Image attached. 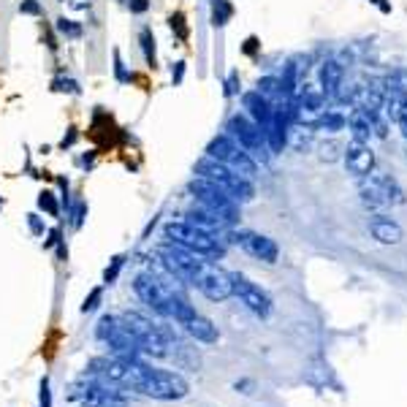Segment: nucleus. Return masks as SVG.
I'll use <instances>...</instances> for the list:
<instances>
[{"mask_svg": "<svg viewBox=\"0 0 407 407\" xmlns=\"http://www.w3.org/2000/svg\"><path fill=\"white\" fill-rule=\"evenodd\" d=\"M182 76H185V62L180 60L177 65H174V71H171V81H174V84H180V81H182Z\"/></svg>", "mask_w": 407, "mask_h": 407, "instance_id": "37", "label": "nucleus"}, {"mask_svg": "<svg viewBox=\"0 0 407 407\" xmlns=\"http://www.w3.org/2000/svg\"><path fill=\"white\" fill-rule=\"evenodd\" d=\"M122 264H125V258H122V255H117V258H112V266H109V269L103 272V280H106V283H109V285H112V283H114V280H117V274H120Z\"/></svg>", "mask_w": 407, "mask_h": 407, "instance_id": "31", "label": "nucleus"}, {"mask_svg": "<svg viewBox=\"0 0 407 407\" xmlns=\"http://www.w3.org/2000/svg\"><path fill=\"white\" fill-rule=\"evenodd\" d=\"M185 218H187L185 223L196 225V228H201V231H206V234L218 236V239L223 236L225 228H228V225H225L218 215H212V212H209V209H204V206H193V209H187V212H185ZM220 242H223V239H220Z\"/></svg>", "mask_w": 407, "mask_h": 407, "instance_id": "16", "label": "nucleus"}, {"mask_svg": "<svg viewBox=\"0 0 407 407\" xmlns=\"http://www.w3.org/2000/svg\"><path fill=\"white\" fill-rule=\"evenodd\" d=\"M27 223H30V231H33L36 236H41V234H44V223H41L39 215H27Z\"/></svg>", "mask_w": 407, "mask_h": 407, "instance_id": "36", "label": "nucleus"}, {"mask_svg": "<svg viewBox=\"0 0 407 407\" xmlns=\"http://www.w3.org/2000/svg\"><path fill=\"white\" fill-rule=\"evenodd\" d=\"M225 131H228V136L239 144L242 149H247V152L255 158V163L269 161L272 152H269V144H266V133L255 125V122L250 120L247 114H234V117H228Z\"/></svg>", "mask_w": 407, "mask_h": 407, "instance_id": "7", "label": "nucleus"}, {"mask_svg": "<svg viewBox=\"0 0 407 407\" xmlns=\"http://www.w3.org/2000/svg\"><path fill=\"white\" fill-rule=\"evenodd\" d=\"M361 201H364L366 206H372V209H378V206H383V204H386V196L380 193V187L375 185L372 177H369V182L361 185Z\"/></svg>", "mask_w": 407, "mask_h": 407, "instance_id": "24", "label": "nucleus"}, {"mask_svg": "<svg viewBox=\"0 0 407 407\" xmlns=\"http://www.w3.org/2000/svg\"><path fill=\"white\" fill-rule=\"evenodd\" d=\"M231 14H234V8H231L228 0H212V22L218 27H223L225 22L231 20Z\"/></svg>", "mask_w": 407, "mask_h": 407, "instance_id": "26", "label": "nucleus"}, {"mask_svg": "<svg viewBox=\"0 0 407 407\" xmlns=\"http://www.w3.org/2000/svg\"><path fill=\"white\" fill-rule=\"evenodd\" d=\"M334 149H337V144H328V147H323V158H326V161H334Z\"/></svg>", "mask_w": 407, "mask_h": 407, "instance_id": "43", "label": "nucleus"}, {"mask_svg": "<svg viewBox=\"0 0 407 407\" xmlns=\"http://www.w3.org/2000/svg\"><path fill=\"white\" fill-rule=\"evenodd\" d=\"M41 407H49V383H41Z\"/></svg>", "mask_w": 407, "mask_h": 407, "instance_id": "41", "label": "nucleus"}, {"mask_svg": "<svg viewBox=\"0 0 407 407\" xmlns=\"http://www.w3.org/2000/svg\"><path fill=\"white\" fill-rule=\"evenodd\" d=\"M0 209H3V201H0Z\"/></svg>", "mask_w": 407, "mask_h": 407, "instance_id": "45", "label": "nucleus"}, {"mask_svg": "<svg viewBox=\"0 0 407 407\" xmlns=\"http://www.w3.org/2000/svg\"><path fill=\"white\" fill-rule=\"evenodd\" d=\"M52 90H58V93H79V84L74 79H55Z\"/></svg>", "mask_w": 407, "mask_h": 407, "instance_id": "34", "label": "nucleus"}, {"mask_svg": "<svg viewBox=\"0 0 407 407\" xmlns=\"http://www.w3.org/2000/svg\"><path fill=\"white\" fill-rule=\"evenodd\" d=\"M74 399H79L84 407H131L122 399L117 386H103L93 375L81 386L74 388Z\"/></svg>", "mask_w": 407, "mask_h": 407, "instance_id": "9", "label": "nucleus"}, {"mask_svg": "<svg viewBox=\"0 0 407 407\" xmlns=\"http://www.w3.org/2000/svg\"><path fill=\"white\" fill-rule=\"evenodd\" d=\"M139 41H142V52H144L147 65L155 68V65H158V55H155V36H152V27H142Z\"/></svg>", "mask_w": 407, "mask_h": 407, "instance_id": "23", "label": "nucleus"}, {"mask_svg": "<svg viewBox=\"0 0 407 407\" xmlns=\"http://www.w3.org/2000/svg\"><path fill=\"white\" fill-rule=\"evenodd\" d=\"M58 33L65 36V39H79L81 25L79 22H74V20H65V17H60V20H58Z\"/></svg>", "mask_w": 407, "mask_h": 407, "instance_id": "27", "label": "nucleus"}, {"mask_svg": "<svg viewBox=\"0 0 407 407\" xmlns=\"http://www.w3.org/2000/svg\"><path fill=\"white\" fill-rule=\"evenodd\" d=\"M239 90V81H236V74H231V79H228V95H234Z\"/></svg>", "mask_w": 407, "mask_h": 407, "instance_id": "42", "label": "nucleus"}, {"mask_svg": "<svg viewBox=\"0 0 407 407\" xmlns=\"http://www.w3.org/2000/svg\"><path fill=\"white\" fill-rule=\"evenodd\" d=\"M206 158H215V161L225 163L228 168H234L236 174H242L247 180L258 174V163H255V158H253L247 149H242L228 133H218L212 142L206 144Z\"/></svg>", "mask_w": 407, "mask_h": 407, "instance_id": "5", "label": "nucleus"}, {"mask_svg": "<svg viewBox=\"0 0 407 407\" xmlns=\"http://www.w3.org/2000/svg\"><path fill=\"white\" fill-rule=\"evenodd\" d=\"M396 122H399L402 133L407 136V103H402V109H399V114H396Z\"/></svg>", "mask_w": 407, "mask_h": 407, "instance_id": "38", "label": "nucleus"}, {"mask_svg": "<svg viewBox=\"0 0 407 407\" xmlns=\"http://www.w3.org/2000/svg\"><path fill=\"white\" fill-rule=\"evenodd\" d=\"M345 166L350 174L356 177H369L375 168V152L369 149V144L350 142L345 147Z\"/></svg>", "mask_w": 407, "mask_h": 407, "instance_id": "14", "label": "nucleus"}, {"mask_svg": "<svg viewBox=\"0 0 407 407\" xmlns=\"http://www.w3.org/2000/svg\"><path fill=\"white\" fill-rule=\"evenodd\" d=\"M95 334H98L101 342L109 345L114 359H139V353H142L139 345H136V340H133V334L125 328V323H122L120 318L103 315L101 321H98Z\"/></svg>", "mask_w": 407, "mask_h": 407, "instance_id": "8", "label": "nucleus"}, {"mask_svg": "<svg viewBox=\"0 0 407 407\" xmlns=\"http://www.w3.org/2000/svg\"><path fill=\"white\" fill-rule=\"evenodd\" d=\"M39 206L44 209V212H49L52 218L60 215V206H58V201H55V193H49V190H44V193L39 196Z\"/></svg>", "mask_w": 407, "mask_h": 407, "instance_id": "29", "label": "nucleus"}, {"mask_svg": "<svg viewBox=\"0 0 407 407\" xmlns=\"http://www.w3.org/2000/svg\"><path fill=\"white\" fill-rule=\"evenodd\" d=\"M187 190H190V196L201 204L204 209H209L212 215H218L225 225L239 223V204L234 201L223 187H218V185L204 180V177H196V180L187 182Z\"/></svg>", "mask_w": 407, "mask_h": 407, "instance_id": "4", "label": "nucleus"}, {"mask_svg": "<svg viewBox=\"0 0 407 407\" xmlns=\"http://www.w3.org/2000/svg\"><path fill=\"white\" fill-rule=\"evenodd\" d=\"M369 231H372V236H375L380 244H399L402 242V236H405L402 225L394 223V220L386 218V215H375V218L369 220Z\"/></svg>", "mask_w": 407, "mask_h": 407, "instance_id": "17", "label": "nucleus"}, {"mask_svg": "<svg viewBox=\"0 0 407 407\" xmlns=\"http://www.w3.org/2000/svg\"><path fill=\"white\" fill-rule=\"evenodd\" d=\"M158 261H161L177 280H182V283H190L196 285V280H199V274H201V269L206 261H201L196 253H190V250H185L182 244L177 242H166L161 244L158 250Z\"/></svg>", "mask_w": 407, "mask_h": 407, "instance_id": "6", "label": "nucleus"}, {"mask_svg": "<svg viewBox=\"0 0 407 407\" xmlns=\"http://www.w3.org/2000/svg\"><path fill=\"white\" fill-rule=\"evenodd\" d=\"M196 174L204 177V180H209V182H215L218 187H223L236 204L253 201V196H255V187H253V182L247 177L236 174L234 168H228L225 163L215 161V158H206L204 155L201 161L196 163Z\"/></svg>", "mask_w": 407, "mask_h": 407, "instance_id": "2", "label": "nucleus"}, {"mask_svg": "<svg viewBox=\"0 0 407 407\" xmlns=\"http://www.w3.org/2000/svg\"><path fill=\"white\" fill-rule=\"evenodd\" d=\"M244 52H247V55H253V52H255V39H250V41H247V46H244Z\"/></svg>", "mask_w": 407, "mask_h": 407, "instance_id": "44", "label": "nucleus"}, {"mask_svg": "<svg viewBox=\"0 0 407 407\" xmlns=\"http://www.w3.org/2000/svg\"><path fill=\"white\" fill-rule=\"evenodd\" d=\"M20 14H27V17H41V14H44V8H41L39 0H22Z\"/></svg>", "mask_w": 407, "mask_h": 407, "instance_id": "32", "label": "nucleus"}, {"mask_svg": "<svg viewBox=\"0 0 407 407\" xmlns=\"http://www.w3.org/2000/svg\"><path fill=\"white\" fill-rule=\"evenodd\" d=\"M128 8H131V14H144V11H149V0H128Z\"/></svg>", "mask_w": 407, "mask_h": 407, "instance_id": "35", "label": "nucleus"}, {"mask_svg": "<svg viewBox=\"0 0 407 407\" xmlns=\"http://www.w3.org/2000/svg\"><path fill=\"white\" fill-rule=\"evenodd\" d=\"M185 331L196 340V342H204V345H212V342H218L220 340V334H218V326L212 323L209 318H204V315H193L190 321H185Z\"/></svg>", "mask_w": 407, "mask_h": 407, "instance_id": "18", "label": "nucleus"}, {"mask_svg": "<svg viewBox=\"0 0 407 407\" xmlns=\"http://www.w3.org/2000/svg\"><path fill=\"white\" fill-rule=\"evenodd\" d=\"M76 142V128H68V133L62 136V142H60V147L65 149V147H71V144Z\"/></svg>", "mask_w": 407, "mask_h": 407, "instance_id": "39", "label": "nucleus"}, {"mask_svg": "<svg viewBox=\"0 0 407 407\" xmlns=\"http://www.w3.org/2000/svg\"><path fill=\"white\" fill-rule=\"evenodd\" d=\"M312 125L321 128V131H328V133H337V131H342L347 125V117L342 112H337V109H323Z\"/></svg>", "mask_w": 407, "mask_h": 407, "instance_id": "22", "label": "nucleus"}, {"mask_svg": "<svg viewBox=\"0 0 407 407\" xmlns=\"http://www.w3.org/2000/svg\"><path fill=\"white\" fill-rule=\"evenodd\" d=\"M231 283H234V296H236L250 312H255V315H261V318H266V315L272 312V299H269L255 283H250L244 274L231 272Z\"/></svg>", "mask_w": 407, "mask_h": 407, "instance_id": "12", "label": "nucleus"}, {"mask_svg": "<svg viewBox=\"0 0 407 407\" xmlns=\"http://www.w3.org/2000/svg\"><path fill=\"white\" fill-rule=\"evenodd\" d=\"M120 321L133 334V340H136V345H139L144 356H152V359H166L168 356V337H171V331L166 326L152 323L149 318H144L142 312H122Z\"/></svg>", "mask_w": 407, "mask_h": 407, "instance_id": "1", "label": "nucleus"}, {"mask_svg": "<svg viewBox=\"0 0 407 407\" xmlns=\"http://www.w3.org/2000/svg\"><path fill=\"white\" fill-rule=\"evenodd\" d=\"M342 76H345V71H342V65H340L337 60L323 62V68H321L323 95H328V98H337V95H340V87H342Z\"/></svg>", "mask_w": 407, "mask_h": 407, "instance_id": "19", "label": "nucleus"}, {"mask_svg": "<svg viewBox=\"0 0 407 407\" xmlns=\"http://www.w3.org/2000/svg\"><path fill=\"white\" fill-rule=\"evenodd\" d=\"M223 236H225L223 242L239 244V247H244L250 255L261 258V261H266V264H274L277 255H280V247L274 244V239H269V236H264V234H255V231H234V228L228 231V228H225Z\"/></svg>", "mask_w": 407, "mask_h": 407, "instance_id": "10", "label": "nucleus"}, {"mask_svg": "<svg viewBox=\"0 0 407 407\" xmlns=\"http://www.w3.org/2000/svg\"><path fill=\"white\" fill-rule=\"evenodd\" d=\"M258 93H261L264 98H269V101H272V98H283V84H280L277 76H264V79L258 81Z\"/></svg>", "mask_w": 407, "mask_h": 407, "instance_id": "25", "label": "nucleus"}, {"mask_svg": "<svg viewBox=\"0 0 407 407\" xmlns=\"http://www.w3.org/2000/svg\"><path fill=\"white\" fill-rule=\"evenodd\" d=\"M133 291H136V296H139L149 309H155V312L163 315V318L168 315V296H171V291L163 288L161 280H158L155 274H139V277L133 280Z\"/></svg>", "mask_w": 407, "mask_h": 407, "instance_id": "13", "label": "nucleus"}, {"mask_svg": "<svg viewBox=\"0 0 407 407\" xmlns=\"http://www.w3.org/2000/svg\"><path fill=\"white\" fill-rule=\"evenodd\" d=\"M114 79L120 81V84L133 81V74H128V68L122 65V58H120V52H117V49H114Z\"/></svg>", "mask_w": 407, "mask_h": 407, "instance_id": "30", "label": "nucleus"}, {"mask_svg": "<svg viewBox=\"0 0 407 407\" xmlns=\"http://www.w3.org/2000/svg\"><path fill=\"white\" fill-rule=\"evenodd\" d=\"M84 215H87V204H79V206H76V215H74V218H76V220H74V225H76V228L84 223Z\"/></svg>", "mask_w": 407, "mask_h": 407, "instance_id": "40", "label": "nucleus"}, {"mask_svg": "<svg viewBox=\"0 0 407 407\" xmlns=\"http://www.w3.org/2000/svg\"><path fill=\"white\" fill-rule=\"evenodd\" d=\"M242 106L244 112H247V117L255 122L261 131L269 128V122H272V112H274V106L269 98H264L258 90H253V93H244L242 95Z\"/></svg>", "mask_w": 407, "mask_h": 407, "instance_id": "15", "label": "nucleus"}, {"mask_svg": "<svg viewBox=\"0 0 407 407\" xmlns=\"http://www.w3.org/2000/svg\"><path fill=\"white\" fill-rule=\"evenodd\" d=\"M347 128H350V133H353V142H361L366 144L372 139V117L361 112V109H356L353 114H350V120H347Z\"/></svg>", "mask_w": 407, "mask_h": 407, "instance_id": "20", "label": "nucleus"}, {"mask_svg": "<svg viewBox=\"0 0 407 407\" xmlns=\"http://www.w3.org/2000/svg\"><path fill=\"white\" fill-rule=\"evenodd\" d=\"M369 177L375 180V185L380 187V193L386 196V204H405V193H402V187L396 185L394 177H388V174H383V171L369 174Z\"/></svg>", "mask_w": 407, "mask_h": 407, "instance_id": "21", "label": "nucleus"}, {"mask_svg": "<svg viewBox=\"0 0 407 407\" xmlns=\"http://www.w3.org/2000/svg\"><path fill=\"white\" fill-rule=\"evenodd\" d=\"M168 25H171V30L177 33V39H180V41H187L190 30H187V25H185V14H182V11L171 14V17H168Z\"/></svg>", "mask_w": 407, "mask_h": 407, "instance_id": "28", "label": "nucleus"}, {"mask_svg": "<svg viewBox=\"0 0 407 407\" xmlns=\"http://www.w3.org/2000/svg\"><path fill=\"white\" fill-rule=\"evenodd\" d=\"M163 234H166L168 242L182 244L185 250L196 253L199 258H209L212 261V258H223L225 255V244L218 236L206 234V231L196 228V225L185 223V220H180V223H166Z\"/></svg>", "mask_w": 407, "mask_h": 407, "instance_id": "3", "label": "nucleus"}, {"mask_svg": "<svg viewBox=\"0 0 407 407\" xmlns=\"http://www.w3.org/2000/svg\"><path fill=\"white\" fill-rule=\"evenodd\" d=\"M196 288L201 291L206 299H212V302H223L228 296H234L231 272H223L220 266H212V264H204L201 274L196 280Z\"/></svg>", "mask_w": 407, "mask_h": 407, "instance_id": "11", "label": "nucleus"}, {"mask_svg": "<svg viewBox=\"0 0 407 407\" xmlns=\"http://www.w3.org/2000/svg\"><path fill=\"white\" fill-rule=\"evenodd\" d=\"M101 296H103L101 288H93V291H90V296H87V299H84V305H81V312H93V309L98 307V302H101Z\"/></svg>", "mask_w": 407, "mask_h": 407, "instance_id": "33", "label": "nucleus"}]
</instances>
